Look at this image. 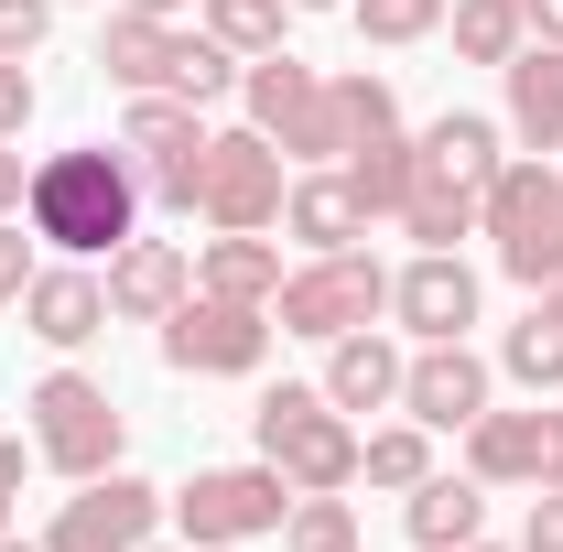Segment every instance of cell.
Masks as SVG:
<instances>
[{
    "label": "cell",
    "instance_id": "6da1fadb",
    "mask_svg": "<svg viewBox=\"0 0 563 552\" xmlns=\"http://www.w3.org/2000/svg\"><path fill=\"white\" fill-rule=\"evenodd\" d=\"M22 228L66 261H109L120 239H141V163L120 141H87V152H44L33 163V196H22Z\"/></svg>",
    "mask_w": 563,
    "mask_h": 552
},
{
    "label": "cell",
    "instance_id": "7a4b0ae2",
    "mask_svg": "<svg viewBox=\"0 0 563 552\" xmlns=\"http://www.w3.org/2000/svg\"><path fill=\"white\" fill-rule=\"evenodd\" d=\"M477 239H498V272L520 281V292H553L563 281V163L509 152L498 185L477 196Z\"/></svg>",
    "mask_w": 563,
    "mask_h": 552
},
{
    "label": "cell",
    "instance_id": "3957f363",
    "mask_svg": "<svg viewBox=\"0 0 563 552\" xmlns=\"http://www.w3.org/2000/svg\"><path fill=\"white\" fill-rule=\"evenodd\" d=\"M239 98H250V131L282 163H347V87H325L303 55H250Z\"/></svg>",
    "mask_w": 563,
    "mask_h": 552
},
{
    "label": "cell",
    "instance_id": "277c9868",
    "mask_svg": "<svg viewBox=\"0 0 563 552\" xmlns=\"http://www.w3.org/2000/svg\"><path fill=\"white\" fill-rule=\"evenodd\" d=\"M250 433H261V466H282V477H292V498H325V487H357V422L336 412L325 390H303V379L261 390Z\"/></svg>",
    "mask_w": 563,
    "mask_h": 552
},
{
    "label": "cell",
    "instance_id": "5b68a950",
    "mask_svg": "<svg viewBox=\"0 0 563 552\" xmlns=\"http://www.w3.org/2000/svg\"><path fill=\"white\" fill-rule=\"evenodd\" d=\"M33 466H55V477H109L120 466V444H131V412L109 401V379H87V368H55V379H33Z\"/></svg>",
    "mask_w": 563,
    "mask_h": 552
},
{
    "label": "cell",
    "instance_id": "8992f818",
    "mask_svg": "<svg viewBox=\"0 0 563 552\" xmlns=\"http://www.w3.org/2000/svg\"><path fill=\"white\" fill-rule=\"evenodd\" d=\"M379 314H390V272H379L368 250H314V261L282 272V292H272V325L282 336H314V346L357 336V325H379Z\"/></svg>",
    "mask_w": 563,
    "mask_h": 552
},
{
    "label": "cell",
    "instance_id": "52a82bcc",
    "mask_svg": "<svg viewBox=\"0 0 563 552\" xmlns=\"http://www.w3.org/2000/svg\"><path fill=\"white\" fill-rule=\"evenodd\" d=\"M174 520L196 552H239L292 520V477L282 466H196V487H174Z\"/></svg>",
    "mask_w": 563,
    "mask_h": 552
},
{
    "label": "cell",
    "instance_id": "ba28073f",
    "mask_svg": "<svg viewBox=\"0 0 563 552\" xmlns=\"http://www.w3.org/2000/svg\"><path fill=\"white\" fill-rule=\"evenodd\" d=\"M272 357V303H228V292H185L163 314V368L185 379H250Z\"/></svg>",
    "mask_w": 563,
    "mask_h": 552
},
{
    "label": "cell",
    "instance_id": "9c48e42d",
    "mask_svg": "<svg viewBox=\"0 0 563 552\" xmlns=\"http://www.w3.org/2000/svg\"><path fill=\"white\" fill-rule=\"evenodd\" d=\"M282 196H292V163L261 131H207V152H196V217L207 228H282Z\"/></svg>",
    "mask_w": 563,
    "mask_h": 552
},
{
    "label": "cell",
    "instance_id": "30bf717a",
    "mask_svg": "<svg viewBox=\"0 0 563 552\" xmlns=\"http://www.w3.org/2000/svg\"><path fill=\"white\" fill-rule=\"evenodd\" d=\"M163 509H174L163 487H141V477H120V466H109V477H87L66 509H55L44 552H141L152 531H163Z\"/></svg>",
    "mask_w": 563,
    "mask_h": 552
},
{
    "label": "cell",
    "instance_id": "8fae6325",
    "mask_svg": "<svg viewBox=\"0 0 563 552\" xmlns=\"http://www.w3.org/2000/svg\"><path fill=\"white\" fill-rule=\"evenodd\" d=\"M466 477L477 487H563V412H477L466 422Z\"/></svg>",
    "mask_w": 563,
    "mask_h": 552
},
{
    "label": "cell",
    "instance_id": "7c38bea8",
    "mask_svg": "<svg viewBox=\"0 0 563 552\" xmlns=\"http://www.w3.org/2000/svg\"><path fill=\"white\" fill-rule=\"evenodd\" d=\"M498 163H509V131L477 120V109H444V120L412 141V196H466V207H477L498 185Z\"/></svg>",
    "mask_w": 563,
    "mask_h": 552
},
{
    "label": "cell",
    "instance_id": "4fadbf2b",
    "mask_svg": "<svg viewBox=\"0 0 563 552\" xmlns=\"http://www.w3.org/2000/svg\"><path fill=\"white\" fill-rule=\"evenodd\" d=\"M390 314H401V336L455 346L466 325H477V272H466L455 250H422V261H401V272H390Z\"/></svg>",
    "mask_w": 563,
    "mask_h": 552
},
{
    "label": "cell",
    "instance_id": "5bb4252c",
    "mask_svg": "<svg viewBox=\"0 0 563 552\" xmlns=\"http://www.w3.org/2000/svg\"><path fill=\"white\" fill-rule=\"evenodd\" d=\"M401 412L422 433H466V422L488 412V357L455 336V346H412V368H401Z\"/></svg>",
    "mask_w": 563,
    "mask_h": 552
},
{
    "label": "cell",
    "instance_id": "9a60e30c",
    "mask_svg": "<svg viewBox=\"0 0 563 552\" xmlns=\"http://www.w3.org/2000/svg\"><path fill=\"white\" fill-rule=\"evenodd\" d=\"M185 22H152V11H109V33H98V76L109 87H131V98H174L185 87Z\"/></svg>",
    "mask_w": 563,
    "mask_h": 552
},
{
    "label": "cell",
    "instance_id": "2e32d148",
    "mask_svg": "<svg viewBox=\"0 0 563 552\" xmlns=\"http://www.w3.org/2000/svg\"><path fill=\"white\" fill-rule=\"evenodd\" d=\"M185 292H196V261H185L174 239H120V250H109V314H120V325H163Z\"/></svg>",
    "mask_w": 563,
    "mask_h": 552
},
{
    "label": "cell",
    "instance_id": "e0dca14e",
    "mask_svg": "<svg viewBox=\"0 0 563 552\" xmlns=\"http://www.w3.org/2000/svg\"><path fill=\"white\" fill-rule=\"evenodd\" d=\"M498 76H509V120H498V131L520 141V152H563V44L531 33Z\"/></svg>",
    "mask_w": 563,
    "mask_h": 552
},
{
    "label": "cell",
    "instance_id": "ac0fdd59",
    "mask_svg": "<svg viewBox=\"0 0 563 552\" xmlns=\"http://www.w3.org/2000/svg\"><path fill=\"white\" fill-rule=\"evenodd\" d=\"M282 239H303V261H314V250H357V239H368V207H357V185L336 174V163L292 174V196H282Z\"/></svg>",
    "mask_w": 563,
    "mask_h": 552
},
{
    "label": "cell",
    "instance_id": "d6986e66",
    "mask_svg": "<svg viewBox=\"0 0 563 552\" xmlns=\"http://www.w3.org/2000/svg\"><path fill=\"white\" fill-rule=\"evenodd\" d=\"M401 368H412L401 346L379 336V325H357V336L325 346V379H314V390H325L336 412H390V401H401Z\"/></svg>",
    "mask_w": 563,
    "mask_h": 552
},
{
    "label": "cell",
    "instance_id": "ffe728a7",
    "mask_svg": "<svg viewBox=\"0 0 563 552\" xmlns=\"http://www.w3.org/2000/svg\"><path fill=\"white\" fill-rule=\"evenodd\" d=\"M22 325L44 346H87L98 325H109V281L87 272V261H66V272H33V292H22Z\"/></svg>",
    "mask_w": 563,
    "mask_h": 552
},
{
    "label": "cell",
    "instance_id": "44dd1931",
    "mask_svg": "<svg viewBox=\"0 0 563 552\" xmlns=\"http://www.w3.org/2000/svg\"><path fill=\"white\" fill-rule=\"evenodd\" d=\"M401 520H412V552H466L488 531V487L477 477H422V487H401Z\"/></svg>",
    "mask_w": 563,
    "mask_h": 552
},
{
    "label": "cell",
    "instance_id": "7402d4cb",
    "mask_svg": "<svg viewBox=\"0 0 563 552\" xmlns=\"http://www.w3.org/2000/svg\"><path fill=\"white\" fill-rule=\"evenodd\" d=\"M196 292L272 303V292H282V239H261V228H217L207 250H196Z\"/></svg>",
    "mask_w": 563,
    "mask_h": 552
},
{
    "label": "cell",
    "instance_id": "603a6c76",
    "mask_svg": "<svg viewBox=\"0 0 563 552\" xmlns=\"http://www.w3.org/2000/svg\"><path fill=\"white\" fill-rule=\"evenodd\" d=\"M120 152H131L141 174H163V163L207 152V109H196V98H131V120H120Z\"/></svg>",
    "mask_w": 563,
    "mask_h": 552
},
{
    "label": "cell",
    "instance_id": "cb8c5ba5",
    "mask_svg": "<svg viewBox=\"0 0 563 552\" xmlns=\"http://www.w3.org/2000/svg\"><path fill=\"white\" fill-rule=\"evenodd\" d=\"M336 174L357 185V207H368V217H401V196H412V131H401V120H390V131H357Z\"/></svg>",
    "mask_w": 563,
    "mask_h": 552
},
{
    "label": "cell",
    "instance_id": "d4e9b609",
    "mask_svg": "<svg viewBox=\"0 0 563 552\" xmlns=\"http://www.w3.org/2000/svg\"><path fill=\"white\" fill-rule=\"evenodd\" d=\"M444 22H455V55H466V66H509V55L531 44L520 0H444Z\"/></svg>",
    "mask_w": 563,
    "mask_h": 552
},
{
    "label": "cell",
    "instance_id": "484cf974",
    "mask_svg": "<svg viewBox=\"0 0 563 552\" xmlns=\"http://www.w3.org/2000/svg\"><path fill=\"white\" fill-rule=\"evenodd\" d=\"M357 477H368V487H422V477H433V433H422V422L357 433Z\"/></svg>",
    "mask_w": 563,
    "mask_h": 552
},
{
    "label": "cell",
    "instance_id": "4316f807",
    "mask_svg": "<svg viewBox=\"0 0 563 552\" xmlns=\"http://www.w3.org/2000/svg\"><path fill=\"white\" fill-rule=\"evenodd\" d=\"M282 11L292 0H207V33L250 66V55H282Z\"/></svg>",
    "mask_w": 563,
    "mask_h": 552
},
{
    "label": "cell",
    "instance_id": "83f0119b",
    "mask_svg": "<svg viewBox=\"0 0 563 552\" xmlns=\"http://www.w3.org/2000/svg\"><path fill=\"white\" fill-rule=\"evenodd\" d=\"M282 552H357V509H347V487H325V498H292Z\"/></svg>",
    "mask_w": 563,
    "mask_h": 552
},
{
    "label": "cell",
    "instance_id": "f1b7e54d",
    "mask_svg": "<svg viewBox=\"0 0 563 552\" xmlns=\"http://www.w3.org/2000/svg\"><path fill=\"white\" fill-rule=\"evenodd\" d=\"M498 368H509V379H520L531 401H553V390H563V336L542 325V314H531V325H509V346H498Z\"/></svg>",
    "mask_w": 563,
    "mask_h": 552
},
{
    "label": "cell",
    "instance_id": "f546056e",
    "mask_svg": "<svg viewBox=\"0 0 563 552\" xmlns=\"http://www.w3.org/2000/svg\"><path fill=\"white\" fill-rule=\"evenodd\" d=\"M357 33L368 44H422V33H444V0H347Z\"/></svg>",
    "mask_w": 563,
    "mask_h": 552
},
{
    "label": "cell",
    "instance_id": "4dcf8cb0",
    "mask_svg": "<svg viewBox=\"0 0 563 552\" xmlns=\"http://www.w3.org/2000/svg\"><path fill=\"white\" fill-rule=\"evenodd\" d=\"M401 228L422 250H455V239H477V207L466 196H401Z\"/></svg>",
    "mask_w": 563,
    "mask_h": 552
},
{
    "label": "cell",
    "instance_id": "1f68e13d",
    "mask_svg": "<svg viewBox=\"0 0 563 552\" xmlns=\"http://www.w3.org/2000/svg\"><path fill=\"white\" fill-rule=\"evenodd\" d=\"M44 33H55V0H0V55H11V66H33Z\"/></svg>",
    "mask_w": 563,
    "mask_h": 552
},
{
    "label": "cell",
    "instance_id": "d6a6232c",
    "mask_svg": "<svg viewBox=\"0 0 563 552\" xmlns=\"http://www.w3.org/2000/svg\"><path fill=\"white\" fill-rule=\"evenodd\" d=\"M33 272H44V261H33V239L0 217V303H22V292H33Z\"/></svg>",
    "mask_w": 563,
    "mask_h": 552
},
{
    "label": "cell",
    "instance_id": "836d02e7",
    "mask_svg": "<svg viewBox=\"0 0 563 552\" xmlns=\"http://www.w3.org/2000/svg\"><path fill=\"white\" fill-rule=\"evenodd\" d=\"M22 131H33V66L0 55V141H22Z\"/></svg>",
    "mask_w": 563,
    "mask_h": 552
},
{
    "label": "cell",
    "instance_id": "e575fe53",
    "mask_svg": "<svg viewBox=\"0 0 563 552\" xmlns=\"http://www.w3.org/2000/svg\"><path fill=\"white\" fill-rule=\"evenodd\" d=\"M520 552H563V487H531V520H520Z\"/></svg>",
    "mask_w": 563,
    "mask_h": 552
},
{
    "label": "cell",
    "instance_id": "d590c367",
    "mask_svg": "<svg viewBox=\"0 0 563 552\" xmlns=\"http://www.w3.org/2000/svg\"><path fill=\"white\" fill-rule=\"evenodd\" d=\"M22 196H33V163H22V152L0 141V217H22Z\"/></svg>",
    "mask_w": 563,
    "mask_h": 552
},
{
    "label": "cell",
    "instance_id": "8d00e7d4",
    "mask_svg": "<svg viewBox=\"0 0 563 552\" xmlns=\"http://www.w3.org/2000/svg\"><path fill=\"white\" fill-rule=\"evenodd\" d=\"M22 466H33V455H22V444H0V531H11V498H22Z\"/></svg>",
    "mask_w": 563,
    "mask_h": 552
},
{
    "label": "cell",
    "instance_id": "74e56055",
    "mask_svg": "<svg viewBox=\"0 0 563 552\" xmlns=\"http://www.w3.org/2000/svg\"><path fill=\"white\" fill-rule=\"evenodd\" d=\"M531 33H542V44H563V0H531Z\"/></svg>",
    "mask_w": 563,
    "mask_h": 552
},
{
    "label": "cell",
    "instance_id": "f35d334b",
    "mask_svg": "<svg viewBox=\"0 0 563 552\" xmlns=\"http://www.w3.org/2000/svg\"><path fill=\"white\" fill-rule=\"evenodd\" d=\"M120 11H152V22H185L196 0H120Z\"/></svg>",
    "mask_w": 563,
    "mask_h": 552
},
{
    "label": "cell",
    "instance_id": "ab89813d",
    "mask_svg": "<svg viewBox=\"0 0 563 552\" xmlns=\"http://www.w3.org/2000/svg\"><path fill=\"white\" fill-rule=\"evenodd\" d=\"M531 314H542V325L563 336V281H553V292H531Z\"/></svg>",
    "mask_w": 563,
    "mask_h": 552
},
{
    "label": "cell",
    "instance_id": "60d3db41",
    "mask_svg": "<svg viewBox=\"0 0 563 552\" xmlns=\"http://www.w3.org/2000/svg\"><path fill=\"white\" fill-rule=\"evenodd\" d=\"M292 11H347V0H292Z\"/></svg>",
    "mask_w": 563,
    "mask_h": 552
},
{
    "label": "cell",
    "instance_id": "b9f144b4",
    "mask_svg": "<svg viewBox=\"0 0 563 552\" xmlns=\"http://www.w3.org/2000/svg\"><path fill=\"white\" fill-rule=\"evenodd\" d=\"M0 552H44V542H11V531H0Z\"/></svg>",
    "mask_w": 563,
    "mask_h": 552
},
{
    "label": "cell",
    "instance_id": "7bdbcfd3",
    "mask_svg": "<svg viewBox=\"0 0 563 552\" xmlns=\"http://www.w3.org/2000/svg\"><path fill=\"white\" fill-rule=\"evenodd\" d=\"M466 552H498V542H466ZM509 552H520V542H509Z\"/></svg>",
    "mask_w": 563,
    "mask_h": 552
},
{
    "label": "cell",
    "instance_id": "ee69618b",
    "mask_svg": "<svg viewBox=\"0 0 563 552\" xmlns=\"http://www.w3.org/2000/svg\"><path fill=\"white\" fill-rule=\"evenodd\" d=\"M141 552H163V542H141Z\"/></svg>",
    "mask_w": 563,
    "mask_h": 552
}]
</instances>
